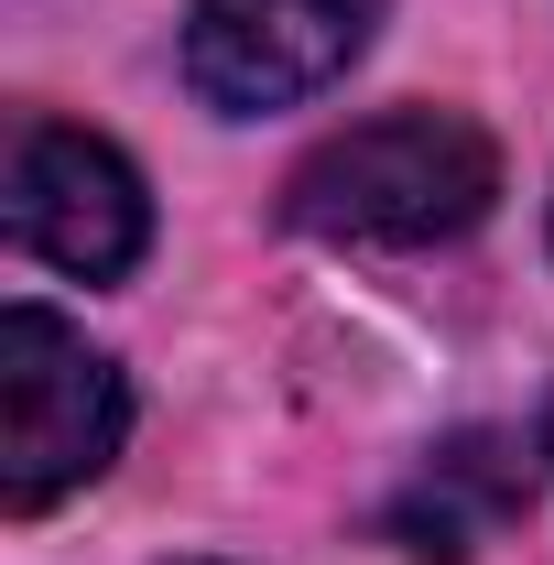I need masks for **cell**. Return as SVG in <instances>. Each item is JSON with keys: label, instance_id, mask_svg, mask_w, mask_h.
<instances>
[{"label": "cell", "instance_id": "1", "mask_svg": "<svg viewBox=\"0 0 554 565\" xmlns=\"http://www.w3.org/2000/svg\"><path fill=\"white\" fill-rule=\"evenodd\" d=\"M489 196H500V152L479 120L392 109V120H359L327 152H305L283 185V217L305 239H348V250H435V239L479 228Z\"/></svg>", "mask_w": 554, "mask_h": 565}, {"label": "cell", "instance_id": "2", "mask_svg": "<svg viewBox=\"0 0 554 565\" xmlns=\"http://www.w3.org/2000/svg\"><path fill=\"white\" fill-rule=\"evenodd\" d=\"M120 435H131V381L66 316L11 305L0 316V500L55 511L120 457Z\"/></svg>", "mask_w": 554, "mask_h": 565}, {"label": "cell", "instance_id": "3", "mask_svg": "<svg viewBox=\"0 0 554 565\" xmlns=\"http://www.w3.org/2000/svg\"><path fill=\"white\" fill-rule=\"evenodd\" d=\"M0 207H11V239H22L33 262H55V273H76V282H120L141 250H152V196H141V174L98 131H66V120H22V131H11V185H0Z\"/></svg>", "mask_w": 554, "mask_h": 565}, {"label": "cell", "instance_id": "4", "mask_svg": "<svg viewBox=\"0 0 554 565\" xmlns=\"http://www.w3.org/2000/svg\"><path fill=\"white\" fill-rule=\"evenodd\" d=\"M370 22H381V0H196L185 76H196L207 109L262 120V109H294V98L338 87L370 55Z\"/></svg>", "mask_w": 554, "mask_h": 565}, {"label": "cell", "instance_id": "5", "mask_svg": "<svg viewBox=\"0 0 554 565\" xmlns=\"http://www.w3.org/2000/svg\"><path fill=\"white\" fill-rule=\"evenodd\" d=\"M522 511H533V457H522V435L468 424V435H446L414 479L381 500V533H392L403 555H479Z\"/></svg>", "mask_w": 554, "mask_h": 565}, {"label": "cell", "instance_id": "6", "mask_svg": "<svg viewBox=\"0 0 554 565\" xmlns=\"http://www.w3.org/2000/svg\"><path fill=\"white\" fill-rule=\"evenodd\" d=\"M544 457H554V403H544Z\"/></svg>", "mask_w": 554, "mask_h": 565}]
</instances>
